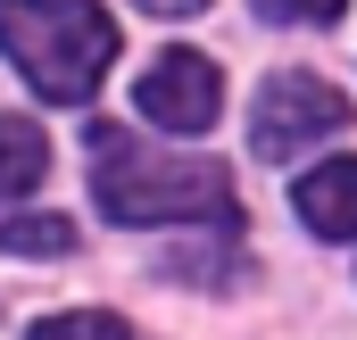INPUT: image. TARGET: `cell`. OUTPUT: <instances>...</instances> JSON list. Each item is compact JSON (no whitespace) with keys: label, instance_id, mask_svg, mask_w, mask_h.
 <instances>
[{"label":"cell","instance_id":"6da1fadb","mask_svg":"<svg viewBox=\"0 0 357 340\" xmlns=\"http://www.w3.org/2000/svg\"><path fill=\"white\" fill-rule=\"evenodd\" d=\"M84 158H91V199L116 224H216V233L241 224L233 174L208 167V158H167L133 125L91 116L84 125Z\"/></svg>","mask_w":357,"mask_h":340},{"label":"cell","instance_id":"7a4b0ae2","mask_svg":"<svg viewBox=\"0 0 357 340\" xmlns=\"http://www.w3.org/2000/svg\"><path fill=\"white\" fill-rule=\"evenodd\" d=\"M0 50L50 108H84L116 67V17L100 0H0Z\"/></svg>","mask_w":357,"mask_h":340},{"label":"cell","instance_id":"3957f363","mask_svg":"<svg viewBox=\"0 0 357 340\" xmlns=\"http://www.w3.org/2000/svg\"><path fill=\"white\" fill-rule=\"evenodd\" d=\"M341 125H349V100L324 84V75H266L258 116H250V150L282 167V158H299V150L333 141Z\"/></svg>","mask_w":357,"mask_h":340},{"label":"cell","instance_id":"277c9868","mask_svg":"<svg viewBox=\"0 0 357 340\" xmlns=\"http://www.w3.org/2000/svg\"><path fill=\"white\" fill-rule=\"evenodd\" d=\"M133 108H142L158 133H208L216 108H225V75H216V59H199V50H158V59L142 67V84H133Z\"/></svg>","mask_w":357,"mask_h":340},{"label":"cell","instance_id":"5b68a950","mask_svg":"<svg viewBox=\"0 0 357 340\" xmlns=\"http://www.w3.org/2000/svg\"><path fill=\"white\" fill-rule=\"evenodd\" d=\"M291 208L316 241H357V158H333V167H307L291 183Z\"/></svg>","mask_w":357,"mask_h":340},{"label":"cell","instance_id":"8992f818","mask_svg":"<svg viewBox=\"0 0 357 340\" xmlns=\"http://www.w3.org/2000/svg\"><path fill=\"white\" fill-rule=\"evenodd\" d=\"M42 174H50V141H42V125L0 116V208H8V199H25Z\"/></svg>","mask_w":357,"mask_h":340},{"label":"cell","instance_id":"52a82bcc","mask_svg":"<svg viewBox=\"0 0 357 340\" xmlns=\"http://www.w3.org/2000/svg\"><path fill=\"white\" fill-rule=\"evenodd\" d=\"M0 249H8V257H67V249H75V224L33 208V216H8V224H0Z\"/></svg>","mask_w":357,"mask_h":340},{"label":"cell","instance_id":"ba28073f","mask_svg":"<svg viewBox=\"0 0 357 340\" xmlns=\"http://www.w3.org/2000/svg\"><path fill=\"white\" fill-rule=\"evenodd\" d=\"M25 340H142L125 316H108V307H67V316H42Z\"/></svg>","mask_w":357,"mask_h":340},{"label":"cell","instance_id":"9c48e42d","mask_svg":"<svg viewBox=\"0 0 357 340\" xmlns=\"http://www.w3.org/2000/svg\"><path fill=\"white\" fill-rule=\"evenodd\" d=\"M349 0H266V17H299V25H333Z\"/></svg>","mask_w":357,"mask_h":340},{"label":"cell","instance_id":"30bf717a","mask_svg":"<svg viewBox=\"0 0 357 340\" xmlns=\"http://www.w3.org/2000/svg\"><path fill=\"white\" fill-rule=\"evenodd\" d=\"M142 8H150V17H199L208 0H142Z\"/></svg>","mask_w":357,"mask_h":340}]
</instances>
